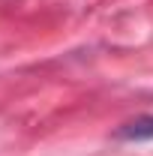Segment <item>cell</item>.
Here are the masks:
<instances>
[{
    "mask_svg": "<svg viewBox=\"0 0 153 156\" xmlns=\"http://www.w3.org/2000/svg\"><path fill=\"white\" fill-rule=\"evenodd\" d=\"M114 138L117 141H150L153 138V114H144V117H135L129 123H123L114 132Z\"/></svg>",
    "mask_w": 153,
    "mask_h": 156,
    "instance_id": "obj_1",
    "label": "cell"
}]
</instances>
